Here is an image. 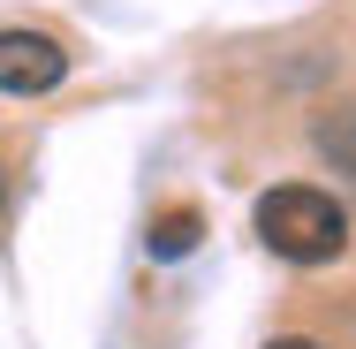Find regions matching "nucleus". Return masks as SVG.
I'll return each mask as SVG.
<instances>
[{
    "label": "nucleus",
    "mask_w": 356,
    "mask_h": 349,
    "mask_svg": "<svg viewBox=\"0 0 356 349\" xmlns=\"http://www.w3.org/2000/svg\"><path fill=\"white\" fill-rule=\"evenodd\" d=\"M250 228L288 266H334L349 251V205L334 190H318V183H273L250 212Z\"/></svg>",
    "instance_id": "nucleus-1"
},
{
    "label": "nucleus",
    "mask_w": 356,
    "mask_h": 349,
    "mask_svg": "<svg viewBox=\"0 0 356 349\" xmlns=\"http://www.w3.org/2000/svg\"><path fill=\"white\" fill-rule=\"evenodd\" d=\"M69 76V46L54 31H0V91L8 99H38Z\"/></svg>",
    "instance_id": "nucleus-2"
},
{
    "label": "nucleus",
    "mask_w": 356,
    "mask_h": 349,
    "mask_svg": "<svg viewBox=\"0 0 356 349\" xmlns=\"http://www.w3.org/2000/svg\"><path fill=\"white\" fill-rule=\"evenodd\" d=\"M197 251V212H159L152 220V258H190Z\"/></svg>",
    "instance_id": "nucleus-3"
},
{
    "label": "nucleus",
    "mask_w": 356,
    "mask_h": 349,
    "mask_svg": "<svg viewBox=\"0 0 356 349\" xmlns=\"http://www.w3.org/2000/svg\"><path fill=\"white\" fill-rule=\"evenodd\" d=\"M318 144H326V152H334V160L356 175V107H326V122H318Z\"/></svg>",
    "instance_id": "nucleus-4"
},
{
    "label": "nucleus",
    "mask_w": 356,
    "mask_h": 349,
    "mask_svg": "<svg viewBox=\"0 0 356 349\" xmlns=\"http://www.w3.org/2000/svg\"><path fill=\"white\" fill-rule=\"evenodd\" d=\"M266 349H318V342H311V334H273Z\"/></svg>",
    "instance_id": "nucleus-5"
},
{
    "label": "nucleus",
    "mask_w": 356,
    "mask_h": 349,
    "mask_svg": "<svg viewBox=\"0 0 356 349\" xmlns=\"http://www.w3.org/2000/svg\"><path fill=\"white\" fill-rule=\"evenodd\" d=\"M0 212H8V167H0Z\"/></svg>",
    "instance_id": "nucleus-6"
}]
</instances>
